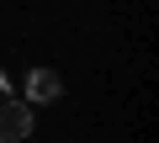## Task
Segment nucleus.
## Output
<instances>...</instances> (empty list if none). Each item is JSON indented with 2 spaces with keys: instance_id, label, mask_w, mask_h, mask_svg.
Instances as JSON below:
<instances>
[{
  "instance_id": "2",
  "label": "nucleus",
  "mask_w": 159,
  "mask_h": 143,
  "mask_svg": "<svg viewBox=\"0 0 159 143\" xmlns=\"http://www.w3.org/2000/svg\"><path fill=\"white\" fill-rule=\"evenodd\" d=\"M58 96H64V80H58V69H32V74H27V106L58 101Z\"/></svg>"
},
{
  "instance_id": "1",
  "label": "nucleus",
  "mask_w": 159,
  "mask_h": 143,
  "mask_svg": "<svg viewBox=\"0 0 159 143\" xmlns=\"http://www.w3.org/2000/svg\"><path fill=\"white\" fill-rule=\"evenodd\" d=\"M32 132V106L27 101H0V143H21Z\"/></svg>"
},
{
  "instance_id": "3",
  "label": "nucleus",
  "mask_w": 159,
  "mask_h": 143,
  "mask_svg": "<svg viewBox=\"0 0 159 143\" xmlns=\"http://www.w3.org/2000/svg\"><path fill=\"white\" fill-rule=\"evenodd\" d=\"M11 96V80H6V69H0V101H6Z\"/></svg>"
}]
</instances>
